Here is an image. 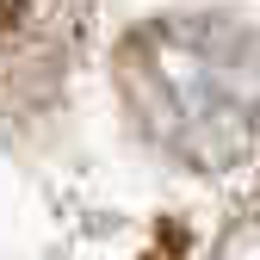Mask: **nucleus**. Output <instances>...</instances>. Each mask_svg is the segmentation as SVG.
Here are the masks:
<instances>
[{
	"mask_svg": "<svg viewBox=\"0 0 260 260\" xmlns=\"http://www.w3.org/2000/svg\"><path fill=\"white\" fill-rule=\"evenodd\" d=\"M137 130L186 168H236L260 137V25L230 13L149 19L118 50Z\"/></svg>",
	"mask_w": 260,
	"mask_h": 260,
	"instance_id": "1",
	"label": "nucleus"
},
{
	"mask_svg": "<svg viewBox=\"0 0 260 260\" xmlns=\"http://www.w3.org/2000/svg\"><path fill=\"white\" fill-rule=\"evenodd\" d=\"M75 31V0H0V112H31L56 100Z\"/></svg>",
	"mask_w": 260,
	"mask_h": 260,
	"instance_id": "2",
	"label": "nucleus"
},
{
	"mask_svg": "<svg viewBox=\"0 0 260 260\" xmlns=\"http://www.w3.org/2000/svg\"><path fill=\"white\" fill-rule=\"evenodd\" d=\"M217 260H260V211L236 217L230 230H223V242H217Z\"/></svg>",
	"mask_w": 260,
	"mask_h": 260,
	"instance_id": "3",
	"label": "nucleus"
}]
</instances>
